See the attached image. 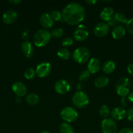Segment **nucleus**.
Masks as SVG:
<instances>
[{
  "label": "nucleus",
  "instance_id": "f257e3e1",
  "mask_svg": "<svg viewBox=\"0 0 133 133\" xmlns=\"http://www.w3.org/2000/svg\"><path fill=\"white\" fill-rule=\"evenodd\" d=\"M61 15L64 22L72 25H76L81 23L84 19V7L78 3H70L63 9Z\"/></svg>",
  "mask_w": 133,
  "mask_h": 133
},
{
  "label": "nucleus",
  "instance_id": "f03ea898",
  "mask_svg": "<svg viewBox=\"0 0 133 133\" xmlns=\"http://www.w3.org/2000/svg\"><path fill=\"white\" fill-rule=\"evenodd\" d=\"M50 32L46 29H39L35 33L33 36L34 44L37 47H44L48 44L51 39Z\"/></svg>",
  "mask_w": 133,
  "mask_h": 133
},
{
  "label": "nucleus",
  "instance_id": "7ed1b4c3",
  "mask_svg": "<svg viewBox=\"0 0 133 133\" xmlns=\"http://www.w3.org/2000/svg\"><path fill=\"white\" fill-rule=\"evenodd\" d=\"M90 57V51L86 47L77 48L72 54V58L76 62L83 64L87 62Z\"/></svg>",
  "mask_w": 133,
  "mask_h": 133
},
{
  "label": "nucleus",
  "instance_id": "20e7f679",
  "mask_svg": "<svg viewBox=\"0 0 133 133\" xmlns=\"http://www.w3.org/2000/svg\"><path fill=\"white\" fill-rule=\"evenodd\" d=\"M130 82L127 77H123L117 81L116 86V90L119 96L125 97L130 92Z\"/></svg>",
  "mask_w": 133,
  "mask_h": 133
},
{
  "label": "nucleus",
  "instance_id": "39448f33",
  "mask_svg": "<svg viewBox=\"0 0 133 133\" xmlns=\"http://www.w3.org/2000/svg\"><path fill=\"white\" fill-rule=\"evenodd\" d=\"M73 105L78 108H83L87 106L89 102V97L85 92L79 91L73 95L72 98Z\"/></svg>",
  "mask_w": 133,
  "mask_h": 133
},
{
  "label": "nucleus",
  "instance_id": "423d86ee",
  "mask_svg": "<svg viewBox=\"0 0 133 133\" xmlns=\"http://www.w3.org/2000/svg\"><path fill=\"white\" fill-rule=\"evenodd\" d=\"M61 118L66 122H73L78 118V113L77 110L71 107L64 108L60 113Z\"/></svg>",
  "mask_w": 133,
  "mask_h": 133
},
{
  "label": "nucleus",
  "instance_id": "0eeeda50",
  "mask_svg": "<svg viewBox=\"0 0 133 133\" xmlns=\"http://www.w3.org/2000/svg\"><path fill=\"white\" fill-rule=\"evenodd\" d=\"M101 130L102 133H117V125L112 118H106L102 121Z\"/></svg>",
  "mask_w": 133,
  "mask_h": 133
},
{
  "label": "nucleus",
  "instance_id": "6e6552de",
  "mask_svg": "<svg viewBox=\"0 0 133 133\" xmlns=\"http://www.w3.org/2000/svg\"><path fill=\"white\" fill-rule=\"evenodd\" d=\"M74 38L77 41L86 40L89 36V29L85 25L81 24L77 26L74 32Z\"/></svg>",
  "mask_w": 133,
  "mask_h": 133
},
{
  "label": "nucleus",
  "instance_id": "1a4fd4ad",
  "mask_svg": "<svg viewBox=\"0 0 133 133\" xmlns=\"http://www.w3.org/2000/svg\"><path fill=\"white\" fill-rule=\"evenodd\" d=\"M52 71V66L49 62H42L37 66L35 72L36 74L40 78L46 77L50 75Z\"/></svg>",
  "mask_w": 133,
  "mask_h": 133
},
{
  "label": "nucleus",
  "instance_id": "9d476101",
  "mask_svg": "<svg viewBox=\"0 0 133 133\" xmlns=\"http://www.w3.org/2000/svg\"><path fill=\"white\" fill-rule=\"evenodd\" d=\"M110 27L104 22H99L94 27V34L98 37L105 36L109 32Z\"/></svg>",
  "mask_w": 133,
  "mask_h": 133
},
{
  "label": "nucleus",
  "instance_id": "9b49d317",
  "mask_svg": "<svg viewBox=\"0 0 133 133\" xmlns=\"http://www.w3.org/2000/svg\"><path fill=\"white\" fill-rule=\"evenodd\" d=\"M70 84L69 82L64 79H59L55 83V90L59 94H65L70 90Z\"/></svg>",
  "mask_w": 133,
  "mask_h": 133
},
{
  "label": "nucleus",
  "instance_id": "f8f14e48",
  "mask_svg": "<svg viewBox=\"0 0 133 133\" xmlns=\"http://www.w3.org/2000/svg\"><path fill=\"white\" fill-rule=\"evenodd\" d=\"M18 13L14 10H9L5 12L2 16V20L6 24L14 23L18 19Z\"/></svg>",
  "mask_w": 133,
  "mask_h": 133
},
{
  "label": "nucleus",
  "instance_id": "ddd939ff",
  "mask_svg": "<svg viewBox=\"0 0 133 133\" xmlns=\"http://www.w3.org/2000/svg\"><path fill=\"white\" fill-rule=\"evenodd\" d=\"M101 68L100 60L96 57H93L89 60L87 64V71L90 74H96Z\"/></svg>",
  "mask_w": 133,
  "mask_h": 133
},
{
  "label": "nucleus",
  "instance_id": "4468645a",
  "mask_svg": "<svg viewBox=\"0 0 133 133\" xmlns=\"http://www.w3.org/2000/svg\"><path fill=\"white\" fill-rule=\"evenodd\" d=\"M12 89L14 93L18 97H23L27 94V88L22 82H15L12 86Z\"/></svg>",
  "mask_w": 133,
  "mask_h": 133
},
{
  "label": "nucleus",
  "instance_id": "2eb2a0df",
  "mask_svg": "<svg viewBox=\"0 0 133 133\" xmlns=\"http://www.w3.org/2000/svg\"><path fill=\"white\" fill-rule=\"evenodd\" d=\"M21 49L23 55L27 58L33 57L34 55V48L31 43L28 40H25L21 45Z\"/></svg>",
  "mask_w": 133,
  "mask_h": 133
},
{
  "label": "nucleus",
  "instance_id": "dca6fc26",
  "mask_svg": "<svg viewBox=\"0 0 133 133\" xmlns=\"http://www.w3.org/2000/svg\"><path fill=\"white\" fill-rule=\"evenodd\" d=\"M40 23L44 29H49L52 27L53 24V21L50 16L49 13L44 12L40 16Z\"/></svg>",
  "mask_w": 133,
  "mask_h": 133
},
{
  "label": "nucleus",
  "instance_id": "f3484780",
  "mask_svg": "<svg viewBox=\"0 0 133 133\" xmlns=\"http://www.w3.org/2000/svg\"><path fill=\"white\" fill-rule=\"evenodd\" d=\"M126 111L124 108L118 107L112 109L110 115L112 118V119L115 120H121L125 118L126 116Z\"/></svg>",
  "mask_w": 133,
  "mask_h": 133
},
{
  "label": "nucleus",
  "instance_id": "a211bd4d",
  "mask_svg": "<svg viewBox=\"0 0 133 133\" xmlns=\"http://www.w3.org/2000/svg\"><path fill=\"white\" fill-rule=\"evenodd\" d=\"M114 16V10L110 6H106L100 12V17L102 20L108 22Z\"/></svg>",
  "mask_w": 133,
  "mask_h": 133
},
{
  "label": "nucleus",
  "instance_id": "6ab92c4d",
  "mask_svg": "<svg viewBox=\"0 0 133 133\" xmlns=\"http://www.w3.org/2000/svg\"><path fill=\"white\" fill-rule=\"evenodd\" d=\"M126 32V29L121 25H117L112 31V37L115 39H120L124 36Z\"/></svg>",
  "mask_w": 133,
  "mask_h": 133
},
{
  "label": "nucleus",
  "instance_id": "aec40b11",
  "mask_svg": "<svg viewBox=\"0 0 133 133\" xmlns=\"http://www.w3.org/2000/svg\"><path fill=\"white\" fill-rule=\"evenodd\" d=\"M116 64L115 62L112 60H108L105 61L102 66V70L103 72L106 74H110L116 70Z\"/></svg>",
  "mask_w": 133,
  "mask_h": 133
},
{
  "label": "nucleus",
  "instance_id": "412c9836",
  "mask_svg": "<svg viewBox=\"0 0 133 133\" xmlns=\"http://www.w3.org/2000/svg\"><path fill=\"white\" fill-rule=\"evenodd\" d=\"M109 83V79L107 77L101 75L95 80V85L97 88H102L108 85Z\"/></svg>",
  "mask_w": 133,
  "mask_h": 133
},
{
  "label": "nucleus",
  "instance_id": "4be33fe9",
  "mask_svg": "<svg viewBox=\"0 0 133 133\" xmlns=\"http://www.w3.org/2000/svg\"><path fill=\"white\" fill-rule=\"evenodd\" d=\"M26 102L31 105H35L39 102V97L36 94L31 93L27 95L26 97Z\"/></svg>",
  "mask_w": 133,
  "mask_h": 133
},
{
  "label": "nucleus",
  "instance_id": "5701e85b",
  "mask_svg": "<svg viewBox=\"0 0 133 133\" xmlns=\"http://www.w3.org/2000/svg\"><path fill=\"white\" fill-rule=\"evenodd\" d=\"M57 55L60 58L63 60H68L71 57V53L70 51L65 48H62L59 49Z\"/></svg>",
  "mask_w": 133,
  "mask_h": 133
},
{
  "label": "nucleus",
  "instance_id": "b1692460",
  "mask_svg": "<svg viewBox=\"0 0 133 133\" xmlns=\"http://www.w3.org/2000/svg\"><path fill=\"white\" fill-rule=\"evenodd\" d=\"M60 133H74L72 127L67 123H63L61 124L59 127Z\"/></svg>",
  "mask_w": 133,
  "mask_h": 133
},
{
  "label": "nucleus",
  "instance_id": "393cba45",
  "mask_svg": "<svg viewBox=\"0 0 133 133\" xmlns=\"http://www.w3.org/2000/svg\"><path fill=\"white\" fill-rule=\"evenodd\" d=\"M115 19H116L117 23H125L126 24L127 23L128 20L127 17L125 15V14L121 12H117L114 14Z\"/></svg>",
  "mask_w": 133,
  "mask_h": 133
},
{
  "label": "nucleus",
  "instance_id": "a878e982",
  "mask_svg": "<svg viewBox=\"0 0 133 133\" xmlns=\"http://www.w3.org/2000/svg\"><path fill=\"white\" fill-rule=\"evenodd\" d=\"M50 16L52 18V20L56 21V22H59L62 19V15L61 12L57 10H53L49 13Z\"/></svg>",
  "mask_w": 133,
  "mask_h": 133
},
{
  "label": "nucleus",
  "instance_id": "bb28decb",
  "mask_svg": "<svg viewBox=\"0 0 133 133\" xmlns=\"http://www.w3.org/2000/svg\"><path fill=\"white\" fill-rule=\"evenodd\" d=\"M99 114L101 117L104 118V119L106 118H108V115L110 114V110L109 108L106 106V105H102L100 107L99 110Z\"/></svg>",
  "mask_w": 133,
  "mask_h": 133
},
{
  "label": "nucleus",
  "instance_id": "cd10ccee",
  "mask_svg": "<svg viewBox=\"0 0 133 133\" xmlns=\"http://www.w3.org/2000/svg\"><path fill=\"white\" fill-rule=\"evenodd\" d=\"M35 74H36L35 70L33 68H28L25 71L24 77L27 80H31V79H33L35 77Z\"/></svg>",
  "mask_w": 133,
  "mask_h": 133
},
{
  "label": "nucleus",
  "instance_id": "c85d7f7f",
  "mask_svg": "<svg viewBox=\"0 0 133 133\" xmlns=\"http://www.w3.org/2000/svg\"><path fill=\"white\" fill-rule=\"evenodd\" d=\"M51 36L53 38H61L64 34V30L62 28H56L52 30L50 32Z\"/></svg>",
  "mask_w": 133,
  "mask_h": 133
},
{
  "label": "nucleus",
  "instance_id": "c756f323",
  "mask_svg": "<svg viewBox=\"0 0 133 133\" xmlns=\"http://www.w3.org/2000/svg\"><path fill=\"white\" fill-rule=\"evenodd\" d=\"M90 77V73L87 70H83L81 71L79 75V80L80 81H86L89 79Z\"/></svg>",
  "mask_w": 133,
  "mask_h": 133
},
{
  "label": "nucleus",
  "instance_id": "7c9ffc66",
  "mask_svg": "<svg viewBox=\"0 0 133 133\" xmlns=\"http://www.w3.org/2000/svg\"><path fill=\"white\" fill-rule=\"evenodd\" d=\"M61 44L63 46L67 47L70 46V45L73 44V39L71 37H66L62 40L61 42Z\"/></svg>",
  "mask_w": 133,
  "mask_h": 133
},
{
  "label": "nucleus",
  "instance_id": "2f4dec72",
  "mask_svg": "<svg viewBox=\"0 0 133 133\" xmlns=\"http://www.w3.org/2000/svg\"><path fill=\"white\" fill-rule=\"evenodd\" d=\"M126 27L127 31L130 34L133 35V18H130V19L128 20L127 23H126Z\"/></svg>",
  "mask_w": 133,
  "mask_h": 133
},
{
  "label": "nucleus",
  "instance_id": "473e14b6",
  "mask_svg": "<svg viewBox=\"0 0 133 133\" xmlns=\"http://www.w3.org/2000/svg\"><path fill=\"white\" fill-rule=\"evenodd\" d=\"M126 116L129 121L133 122V107L130 108L126 111Z\"/></svg>",
  "mask_w": 133,
  "mask_h": 133
},
{
  "label": "nucleus",
  "instance_id": "72a5a7b5",
  "mask_svg": "<svg viewBox=\"0 0 133 133\" xmlns=\"http://www.w3.org/2000/svg\"><path fill=\"white\" fill-rule=\"evenodd\" d=\"M107 23H108V25H109V27H114L115 26L117 25V24L118 23L117 22L116 19H115V17H114V16H113L112 17V18H111V19H110V20L108 21V22H107Z\"/></svg>",
  "mask_w": 133,
  "mask_h": 133
},
{
  "label": "nucleus",
  "instance_id": "f704fd0d",
  "mask_svg": "<svg viewBox=\"0 0 133 133\" xmlns=\"http://www.w3.org/2000/svg\"><path fill=\"white\" fill-rule=\"evenodd\" d=\"M118 133H133V131L129 128H124L120 130Z\"/></svg>",
  "mask_w": 133,
  "mask_h": 133
},
{
  "label": "nucleus",
  "instance_id": "c9c22d12",
  "mask_svg": "<svg viewBox=\"0 0 133 133\" xmlns=\"http://www.w3.org/2000/svg\"><path fill=\"white\" fill-rule=\"evenodd\" d=\"M127 71L130 75L133 76V63L130 64L127 66Z\"/></svg>",
  "mask_w": 133,
  "mask_h": 133
},
{
  "label": "nucleus",
  "instance_id": "e433bc0d",
  "mask_svg": "<svg viewBox=\"0 0 133 133\" xmlns=\"http://www.w3.org/2000/svg\"><path fill=\"white\" fill-rule=\"evenodd\" d=\"M128 100L130 101V102H133V91L132 92H130L128 95Z\"/></svg>",
  "mask_w": 133,
  "mask_h": 133
},
{
  "label": "nucleus",
  "instance_id": "4c0bfd02",
  "mask_svg": "<svg viewBox=\"0 0 133 133\" xmlns=\"http://www.w3.org/2000/svg\"><path fill=\"white\" fill-rule=\"evenodd\" d=\"M86 3H87V4H88V5H94V4L96 3L97 2V1H96V0H87V1H86Z\"/></svg>",
  "mask_w": 133,
  "mask_h": 133
},
{
  "label": "nucleus",
  "instance_id": "58836bf2",
  "mask_svg": "<svg viewBox=\"0 0 133 133\" xmlns=\"http://www.w3.org/2000/svg\"><path fill=\"white\" fill-rule=\"evenodd\" d=\"M9 3H13V4H14V5H16V4H18L20 3L21 2L20 0H10V1H9Z\"/></svg>",
  "mask_w": 133,
  "mask_h": 133
},
{
  "label": "nucleus",
  "instance_id": "ea45409f",
  "mask_svg": "<svg viewBox=\"0 0 133 133\" xmlns=\"http://www.w3.org/2000/svg\"><path fill=\"white\" fill-rule=\"evenodd\" d=\"M128 99H126L125 97H123L122 99V103H123V105H124V106H126L127 105V103H128Z\"/></svg>",
  "mask_w": 133,
  "mask_h": 133
},
{
  "label": "nucleus",
  "instance_id": "a19ab883",
  "mask_svg": "<svg viewBox=\"0 0 133 133\" xmlns=\"http://www.w3.org/2000/svg\"><path fill=\"white\" fill-rule=\"evenodd\" d=\"M41 133H50L49 132V131H43Z\"/></svg>",
  "mask_w": 133,
  "mask_h": 133
}]
</instances>
